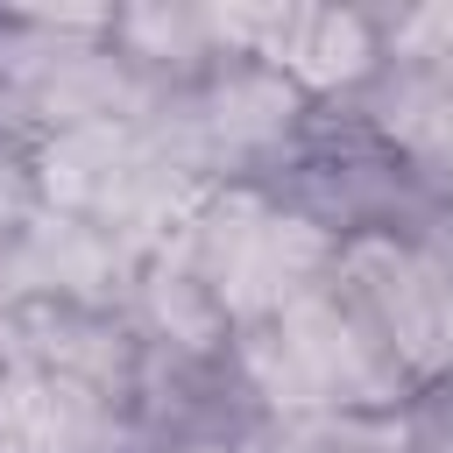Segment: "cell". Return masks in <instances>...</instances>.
<instances>
[{
    "mask_svg": "<svg viewBox=\"0 0 453 453\" xmlns=\"http://www.w3.org/2000/svg\"><path fill=\"white\" fill-rule=\"evenodd\" d=\"M241 28H269L283 57H297L304 71L333 78V71H354L361 57V35L354 21H333V14H276V21H241Z\"/></svg>",
    "mask_w": 453,
    "mask_h": 453,
    "instance_id": "obj_1",
    "label": "cell"
}]
</instances>
